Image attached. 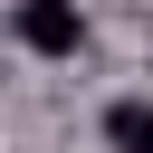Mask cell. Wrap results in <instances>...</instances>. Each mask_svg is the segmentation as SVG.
Instances as JSON below:
<instances>
[{"label": "cell", "mask_w": 153, "mask_h": 153, "mask_svg": "<svg viewBox=\"0 0 153 153\" xmlns=\"http://www.w3.org/2000/svg\"><path fill=\"white\" fill-rule=\"evenodd\" d=\"M19 48L29 57H76L86 48V19H76V0H19Z\"/></svg>", "instance_id": "1"}, {"label": "cell", "mask_w": 153, "mask_h": 153, "mask_svg": "<svg viewBox=\"0 0 153 153\" xmlns=\"http://www.w3.org/2000/svg\"><path fill=\"white\" fill-rule=\"evenodd\" d=\"M105 143H115V153H153V105H143V96H115V105H105Z\"/></svg>", "instance_id": "2"}]
</instances>
